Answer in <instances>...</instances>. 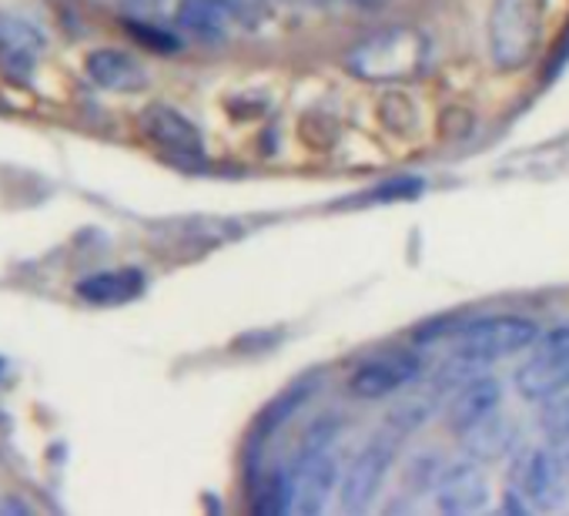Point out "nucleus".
Wrapping results in <instances>:
<instances>
[{
    "label": "nucleus",
    "mask_w": 569,
    "mask_h": 516,
    "mask_svg": "<svg viewBox=\"0 0 569 516\" xmlns=\"http://www.w3.org/2000/svg\"><path fill=\"white\" fill-rule=\"evenodd\" d=\"M432 64V41L416 28H382L362 38L349 54L346 68L369 85H409Z\"/></svg>",
    "instance_id": "f257e3e1"
},
{
    "label": "nucleus",
    "mask_w": 569,
    "mask_h": 516,
    "mask_svg": "<svg viewBox=\"0 0 569 516\" xmlns=\"http://www.w3.org/2000/svg\"><path fill=\"white\" fill-rule=\"evenodd\" d=\"M549 0H492L489 58L496 71H522L536 61Z\"/></svg>",
    "instance_id": "f03ea898"
},
{
    "label": "nucleus",
    "mask_w": 569,
    "mask_h": 516,
    "mask_svg": "<svg viewBox=\"0 0 569 516\" xmlns=\"http://www.w3.org/2000/svg\"><path fill=\"white\" fill-rule=\"evenodd\" d=\"M329 433L322 436V426L312 429L302 453H299V459H296V466L289 469L292 513L319 516V513H326L332 493L339 489V456L329 446Z\"/></svg>",
    "instance_id": "7ed1b4c3"
},
{
    "label": "nucleus",
    "mask_w": 569,
    "mask_h": 516,
    "mask_svg": "<svg viewBox=\"0 0 569 516\" xmlns=\"http://www.w3.org/2000/svg\"><path fill=\"white\" fill-rule=\"evenodd\" d=\"M539 322L529 316H486L456 333V356L462 363H496L532 349Z\"/></svg>",
    "instance_id": "20e7f679"
},
{
    "label": "nucleus",
    "mask_w": 569,
    "mask_h": 516,
    "mask_svg": "<svg viewBox=\"0 0 569 516\" xmlns=\"http://www.w3.org/2000/svg\"><path fill=\"white\" fill-rule=\"evenodd\" d=\"M509 489L519 493L529 503V509H559L569 496L566 463L552 449L536 446L516 459Z\"/></svg>",
    "instance_id": "39448f33"
},
{
    "label": "nucleus",
    "mask_w": 569,
    "mask_h": 516,
    "mask_svg": "<svg viewBox=\"0 0 569 516\" xmlns=\"http://www.w3.org/2000/svg\"><path fill=\"white\" fill-rule=\"evenodd\" d=\"M396 449H399L396 436H389V433L372 436L362 446V453L352 459L349 473L342 476L339 503H342L346 513H366L376 503V496H379V489H382V483H386V476H389V469L396 463Z\"/></svg>",
    "instance_id": "423d86ee"
},
{
    "label": "nucleus",
    "mask_w": 569,
    "mask_h": 516,
    "mask_svg": "<svg viewBox=\"0 0 569 516\" xmlns=\"http://www.w3.org/2000/svg\"><path fill=\"white\" fill-rule=\"evenodd\" d=\"M422 376V359L416 353H382L359 363L349 376V393L356 399H386Z\"/></svg>",
    "instance_id": "0eeeda50"
},
{
    "label": "nucleus",
    "mask_w": 569,
    "mask_h": 516,
    "mask_svg": "<svg viewBox=\"0 0 569 516\" xmlns=\"http://www.w3.org/2000/svg\"><path fill=\"white\" fill-rule=\"evenodd\" d=\"M489 476L479 463L462 459L439 473L436 479V503L449 516H469L489 506Z\"/></svg>",
    "instance_id": "6e6552de"
},
{
    "label": "nucleus",
    "mask_w": 569,
    "mask_h": 516,
    "mask_svg": "<svg viewBox=\"0 0 569 516\" xmlns=\"http://www.w3.org/2000/svg\"><path fill=\"white\" fill-rule=\"evenodd\" d=\"M44 48L48 41L34 24L14 14H0V75H8L11 81H31Z\"/></svg>",
    "instance_id": "1a4fd4ad"
},
{
    "label": "nucleus",
    "mask_w": 569,
    "mask_h": 516,
    "mask_svg": "<svg viewBox=\"0 0 569 516\" xmlns=\"http://www.w3.org/2000/svg\"><path fill=\"white\" fill-rule=\"evenodd\" d=\"M141 131L174 158H198L201 155V131L171 105H151L141 115Z\"/></svg>",
    "instance_id": "9d476101"
},
{
    "label": "nucleus",
    "mask_w": 569,
    "mask_h": 516,
    "mask_svg": "<svg viewBox=\"0 0 569 516\" xmlns=\"http://www.w3.org/2000/svg\"><path fill=\"white\" fill-rule=\"evenodd\" d=\"M499 406H502V386H499L492 376H482V379L466 383V386L452 396V403H449V409H446V419H449V426L462 436V433H469L472 426H479L482 419H489L492 413H499Z\"/></svg>",
    "instance_id": "9b49d317"
},
{
    "label": "nucleus",
    "mask_w": 569,
    "mask_h": 516,
    "mask_svg": "<svg viewBox=\"0 0 569 516\" xmlns=\"http://www.w3.org/2000/svg\"><path fill=\"white\" fill-rule=\"evenodd\" d=\"M516 383V393L529 403H542L549 396H559L569 389V363L562 359H552V356H542V353H532L512 376Z\"/></svg>",
    "instance_id": "f8f14e48"
},
{
    "label": "nucleus",
    "mask_w": 569,
    "mask_h": 516,
    "mask_svg": "<svg viewBox=\"0 0 569 516\" xmlns=\"http://www.w3.org/2000/svg\"><path fill=\"white\" fill-rule=\"evenodd\" d=\"M88 78L104 91H141L148 85V71L124 51L104 48L88 58Z\"/></svg>",
    "instance_id": "ddd939ff"
},
{
    "label": "nucleus",
    "mask_w": 569,
    "mask_h": 516,
    "mask_svg": "<svg viewBox=\"0 0 569 516\" xmlns=\"http://www.w3.org/2000/svg\"><path fill=\"white\" fill-rule=\"evenodd\" d=\"M74 292L91 306H121L144 292V272H138V269L98 272V276H88L84 282H78Z\"/></svg>",
    "instance_id": "4468645a"
},
{
    "label": "nucleus",
    "mask_w": 569,
    "mask_h": 516,
    "mask_svg": "<svg viewBox=\"0 0 569 516\" xmlns=\"http://www.w3.org/2000/svg\"><path fill=\"white\" fill-rule=\"evenodd\" d=\"M231 21H234V8L228 0H184L178 8V28L201 41L224 38Z\"/></svg>",
    "instance_id": "2eb2a0df"
},
{
    "label": "nucleus",
    "mask_w": 569,
    "mask_h": 516,
    "mask_svg": "<svg viewBox=\"0 0 569 516\" xmlns=\"http://www.w3.org/2000/svg\"><path fill=\"white\" fill-rule=\"evenodd\" d=\"M462 436H466V449L476 459H496V456H502L512 446V429H509V423L499 413H492L489 419H482L479 426H472Z\"/></svg>",
    "instance_id": "dca6fc26"
},
{
    "label": "nucleus",
    "mask_w": 569,
    "mask_h": 516,
    "mask_svg": "<svg viewBox=\"0 0 569 516\" xmlns=\"http://www.w3.org/2000/svg\"><path fill=\"white\" fill-rule=\"evenodd\" d=\"M536 423L549 443H569V389L536 403Z\"/></svg>",
    "instance_id": "f3484780"
},
{
    "label": "nucleus",
    "mask_w": 569,
    "mask_h": 516,
    "mask_svg": "<svg viewBox=\"0 0 569 516\" xmlns=\"http://www.w3.org/2000/svg\"><path fill=\"white\" fill-rule=\"evenodd\" d=\"M532 353H542V356H552V359L569 363V326H556L549 333H539Z\"/></svg>",
    "instance_id": "a211bd4d"
},
{
    "label": "nucleus",
    "mask_w": 569,
    "mask_h": 516,
    "mask_svg": "<svg viewBox=\"0 0 569 516\" xmlns=\"http://www.w3.org/2000/svg\"><path fill=\"white\" fill-rule=\"evenodd\" d=\"M164 4L168 0H124L131 21H154L164 11Z\"/></svg>",
    "instance_id": "6ab92c4d"
},
{
    "label": "nucleus",
    "mask_w": 569,
    "mask_h": 516,
    "mask_svg": "<svg viewBox=\"0 0 569 516\" xmlns=\"http://www.w3.org/2000/svg\"><path fill=\"white\" fill-rule=\"evenodd\" d=\"M356 8H362V11H376V8H382L386 0H352Z\"/></svg>",
    "instance_id": "aec40b11"
}]
</instances>
